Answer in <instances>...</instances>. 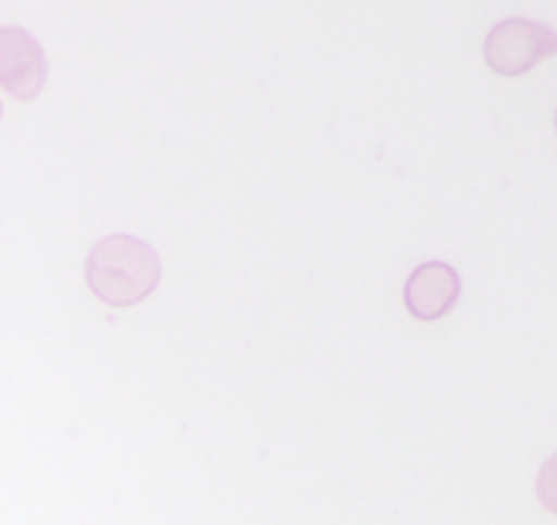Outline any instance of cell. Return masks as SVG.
Instances as JSON below:
<instances>
[{"instance_id":"6da1fadb","label":"cell","mask_w":557,"mask_h":525,"mask_svg":"<svg viewBox=\"0 0 557 525\" xmlns=\"http://www.w3.org/2000/svg\"><path fill=\"white\" fill-rule=\"evenodd\" d=\"M160 255L137 235H104L85 261L88 291L108 307H134L160 284Z\"/></svg>"},{"instance_id":"7a4b0ae2","label":"cell","mask_w":557,"mask_h":525,"mask_svg":"<svg viewBox=\"0 0 557 525\" xmlns=\"http://www.w3.org/2000/svg\"><path fill=\"white\" fill-rule=\"evenodd\" d=\"M483 52L496 75L516 78V75L532 72L539 62L557 56V29L539 20L512 16L490 29Z\"/></svg>"},{"instance_id":"3957f363","label":"cell","mask_w":557,"mask_h":525,"mask_svg":"<svg viewBox=\"0 0 557 525\" xmlns=\"http://www.w3.org/2000/svg\"><path fill=\"white\" fill-rule=\"evenodd\" d=\"M0 85L16 101H33L46 85L42 46L16 26L0 29Z\"/></svg>"},{"instance_id":"277c9868","label":"cell","mask_w":557,"mask_h":525,"mask_svg":"<svg viewBox=\"0 0 557 525\" xmlns=\"http://www.w3.org/2000/svg\"><path fill=\"white\" fill-rule=\"evenodd\" d=\"M463 281L447 261H424L405 284V307L414 320H441L460 301Z\"/></svg>"},{"instance_id":"5b68a950","label":"cell","mask_w":557,"mask_h":525,"mask_svg":"<svg viewBox=\"0 0 557 525\" xmlns=\"http://www.w3.org/2000/svg\"><path fill=\"white\" fill-rule=\"evenodd\" d=\"M539 500L548 513L557 516V454L545 461V467L539 471Z\"/></svg>"},{"instance_id":"8992f818","label":"cell","mask_w":557,"mask_h":525,"mask_svg":"<svg viewBox=\"0 0 557 525\" xmlns=\"http://www.w3.org/2000/svg\"><path fill=\"white\" fill-rule=\"evenodd\" d=\"M555 131H557V114H555Z\"/></svg>"}]
</instances>
